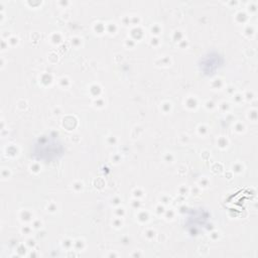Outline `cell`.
Returning a JSON list of instances; mask_svg holds the SVG:
<instances>
[{"label": "cell", "mask_w": 258, "mask_h": 258, "mask_svg": "<svg viewBox=\"0 0 258 258\" xmlns=\"http://www.w3.org/2000/svg\"><path fill=\"white\" fill-rule=\"evenodd\" d=\"M31 157L42 162H55L64 153L61 139L55 133H46L38 136L31 145Z\"/></svg>", "instance_id": "cell-1"}, {"label": "cell", "mask_w": 258, "mask_h": 258, "mask_svg": "<svg viewBox=\"0 0 258 258\" xmlns=\"http://www.w3.org/2000/svg\"><path fill=\"white\" fill-rule=\"evenodd\" d=\"M210 213L203 208L190 209L183 219L184 229L190 236L201 235L210 226Z\"/></svg>", "instance_id": "cell-2"}, {"label": "cell", "mask_w": 258, "mask_h": 258, "mask_svg": "<svg viewBox=\"0 0 258 258\" xmlns=\"http://www.w3.org/2000/svg\"><path fill=\"white\" fill-rule=\"evenodd\" d=\"M224 58L223 56L217 51L208 52L201 60V71L206 76H213L216 74L217 71L221 69L223 66Z\"/></svg>", "instance_id": "cell-3"}]
</instances>
